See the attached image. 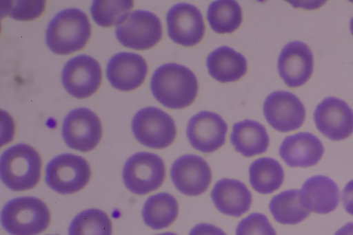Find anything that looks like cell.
<instances>
[{"instance_id":"cell-1","label":"cell","mask_w":353,"mask_h":235,"mask_svg":"<svg viewBox=\"0 0 353 235\" xmlns=\"http://www.w3.org/2000/svg\"><path fill=\"white\" fill-rule=\"evenodd\" d=\"M150 89L154 97L162 105L172 109H181L193 103L199 91V82L189 68L170 63L154 71Z\"/></svg>"},{"instance_id":"cell-2","label":"cell","mask_w":353,"mask_h":235,"mask_svg":"<svg viewBox=\"0 0 353 235\" xmlns=\"http://www.w3.org/2000/svg\"><path fill=\"white\" fill-rule=\"evenodd\" d=\"M90 36L91 25L86 14L77 8H68L50 21L46 41L52 52L66 55L82 49Z\"/></svg>"},{"instance_id":"cell-3","label":"cell","mask_w":353,"mask_h":235,"mask_svg":"<svg viewBox=\"0 0 353 235\" xmlns=\"http://www.w3.org/2000/svg\"><path fill=\"white\" fill-rule=\"evenodd\" d=\"M42 161L32 146L19 144L7 148L0 159V175L11 190L24 191L34 188L41 177Z\"/></svg>"},{"instance_id":"cell-4","label":"cell","mask_w":353,"mask_h":235,"mask_svg":"<svg viewBox=\"0 0 353 235\" xmlns=\"http://www.w3.org/2000/svg\"><path fill=\"white\" fill-rule=\"evenodd\" d=\"M1 223L11 235H37L50 223L46 204L34 197H22L9 201L1 212Z\"/></svg>"},{"instance_id":"cell-5","label":"cell","mask_w":353,"mask_h":235,"mask_svg":"<svg viewBox=\"0 0 353 235\" xmlns=\"http://www.w3.org/2000/svg\"><path fill=\"white\" fill-rule=\"evenodd\" d=\"M91 177L88 162L82 157L64 153L53 158L46 168L48 186L61 194H69L82 190Z\"/></svg>"},{"instance_id":"cell-6","label":"cell","mask_w":353,"mask_h":235,"mask_svg":"<svg viewBox=\"0 0 353 235\" xmlns=\"http://www.w3.org/2000/svg\"><path fill=\"white\" fill-rule=\"evenodd\" d=\"M132 133L141 144L163 149L170 146L176 135L173 118L163 110L148 107L139 110L132 122Z\"/></svg>"},{"instance_id":"cell-7","label":"cell","mask_w":353,"mask_h":235,"mask_svg":"<svg viewBox=\"0 0 353 235\" xmlns=\"http://www.w3.org/2000/svg\"><path fill=\"white\" fill-rule=\"evenodd\" d=\"M165 177L164 161L154 153H137L127 160L123 167V179L126 188L138 195L156 190Z\"/></svg>"},{"instance_id":"cell-8","label":"cell","mask_w":353,"mask_h":235,"mask_svg":"<svg viewBox=\"0 0 353 235\" xmlns=\"http://www.w3.org/2000/svg\"><path fill=\"white\" fill-rule=\"evenodd\" d=\"M115 34L119 43L128 48L145 50L156 45L163 36L160 19L154 13L135 10L119 24Z\"/></svg>"},{"instance_id":"cell-9","label":"cell","mask_w":353,"mask_h":235,"mask_svg":"<svg viewBox=\"0 0 353 235\" xmlns=\"http://www.w3.org/2000/svg\"><path fill=\"white\" fill-rule=\"evenodd\" d=\"M102 133L99 118L87 108L72 110L63 120L62 135L65 144L80 152L94 149L101 141Z\"/></svg>"},{"instance_id":"cell-10","label":"cell","mask_w":353,"mask_h":235,"mask_svg":"<svg viewBox=\"0 0 353 235\" xmlns=\"http://www.w3.org/2000/svg\"><path fill=\"white\" fill-rule=\"evenodd\" d=\"M101 80L99 63L92 56L85 54L70 59L61 74L62 84L67 92L79 99L93 95L99 89Z\"/></svg>"},{"instance_id":"cell-11","label":"cell","mask_w":353,"mask_h":235,"mask_svg":"<svg viewBox=\"0 0 353 235\" xmlns=\"http://www.w3.org/2000/svg\"><path fill=\"white\" fill-rule=\"evenodd\" d=\"M263 114L268 123L280 132L298 129L304 122L305 109L294 94L286 91L271 93L263 103Z\"/></svg>"},{"instance_id":"cell-12","label":"cell","mask_w":353,"mask_h":235,"mask_svg":"<svg viewBox=\"0 0 353 235\" xmlns=\"http://www.w3.org/2000/svg\"><path fill=\"white\" fill-rule=\"evenodd\" d=\"M168 34L176 44L192 47L201 41L205 23L200 10L194 5L180 3L174 5L166 15Z\"/></svg>"},{"instance_id":"cell-13","label":"cell","mask_w":353,"mask_h":235,"mask_svg":"<svg viewBox=\"0 0 353 235\" xmlns=\"http://www.w3.org/2000/svg\"><path fill=\"white\" fill-rule=\"evenodd\" d=\"M314 121L317 129L331 140L345 139L353 133V110L335 97L326 98L316 106Z\"/></svg>"},{"instance_id":"cell-14","label":"cell","mask_w":353,"mask_h":235,"mask_svg":"<svg viewBox=\"0 0 353 235\" xmlns=\"http://www.w3.org/2000/svg\"><path fill=\"white\" fill-rule=\"evenodd\" d=\"M170 176L175 188L187 196H199L210 185L212 171L207 161L196 155H184L172 164Z\"/></svg>"},{"instance_id":"cell-15","label":"cell","mask_w":353,"mask_h":235,"mask_svg":"<svg viewBox=\"0 0 353 235\" xmlns=\"http://www.w3.org/2000/svg\"><path fill=\"white\" fill-rule=\"evenodd\" d=\"M228 124L219 114L202 111L188 121L186 134L190 145L204 153H213L225 142Z\"/></svg>"},{"instance_id":"cell-16","label":"cell","mask_w":353,"mask_h":235,"mask_svg":"<svg viewBox=\"0 0 353 235\" xmlns=\"http://www.w3.org/2000/svg\"><path fill=\"white\" fill-rule=\"evenodd\" d=\"M313 54L309 47L301 41L288 43L278 59L279 74L289 87L303 85L313 71Z\"/></svg>"},{"instance_id":"cell-17","label":"cell","mask_w":353,"mask_h":235,"mask_svg":"<svg viewBox=\"0 0 353 235\" xmlns=\"http://www.w3.org/2000/svg\"><path fill=\"white\" fill-rule=\"evenodd\" d=\"M148 69L147 63L141 55L123 52L116 54L110 59L106 76L114 88L129 91L143 83Z\"/></svg>"},{"instance_id":"cell-18","label":"cell","mask_w":353,"mask_h":235,"mask_svg":"<svg viewBox=\"0 0 353 235\" xmlns=\"http://www.w3.org/2000/svg\"><path fill=\"white\" fill-rule=\"evenodd\" d=\"M279 152L288 166L307 168L319 161L323 155L324 148L321 140L314 135L301 132L286 137Z\"/></svg>"},{"instance_id":"cell-19","label":"cell","mask_w":353,"mask_h":235,"mask_svg":"<svg viewBox=\"0 0 353 235\" xmlns=\"http://www.w3.org/2000/svg\"><path fill=\"white\" fill-rule=\"evenodd\" d=\"M211 198L219 211L235 217L247 212L252 201V194L243 182L228 178L215 183L211 191Z\"/></svg>"},{"instance_id":"cell-20","label":"cell","mask_w":353,"mask_h":235,"mask_svg":"<svg viewBox=\"0 0 353 235\" xmlns=\"http://www.w3.org/2000/svg\"><path fill=\"white\" fill-rule=\"evenodd\" d=\"M301 198L304 206L317 214L334 211L339 201V190L336 183L323 175L307 179L302 186Z\"/></svg>"},{"instance_id":"cell-21","label":"cell","mask_w":353,"mask_h":235,"mask_svg":"<svg viewBox=\"0 0 353 235\" xmlns=\"http://www.w3.org/2000/svg\"><path fill=\"white\" fill-rule=\"evenodd\" d=\"M230 142L236 151L244 157H250L266 152L270 137L261 123L245 120L233 125Z\"/></svg>"},{"instance_id":"cell-22","label":"cell","mask_w":353,"mask_h":235,"mask_svg":"<svg viewBox=\"0 0 353 235\" xmlns=\"http://www.w3.org/2000/svg\"><path fill=\"white\" fill-rule=\"evenodd\" d=\"M210 75L220 82H235L247 72L245 58L228 46H221L212 52L207 58Z\"/></svg>"},{"instance_id":"cell-23","label":"cell","mask_w":353,"mask_h":235,"mask_svg":"<svg viewBox=\"0 0 353 235\" xmlns=\"http://www.w3.org/2000/svg\"><path fill=\"white\" fill-rule=\"evenodd\" d=\"M178 213L177 200L167 192L150 196L142 210L144 223L153 230L168 227L176 220Z\"/></svg>"},{"instance_id":"cell-24","label":"cell","mask_w":353,"mask_h":235,"mask_svg":"<svg viewBox=\"0 0 353 235\" xmlns=\"http://www.w3.org/2000/svg\"><path fill=\"white\" fill-rule=\"evenodd\" d=\"M250 183L257 192L268 194L277 190L284 180V171L280 163L271 157L254 161L249 168Z\"/></svg>"},{"instance_id":"cell-25","label":"cell","mask_w":353,"mask_h":235,"mask_svg":"<svg viewBox=\"0 0 353 235\" xmlns=\"http://www.w3.org/2000/svg\"><path fill=\"white\" fill-rule=\"evenodd\" d=\"M269 208L274 220L285 225L297 224L310 215L299 190H288L276 194L270 201Z\"/></svg>"},{"instance_id":"cell-26","label":"cell","mask_w":353,"mask_h":235,"mask_svg":"<svg viewBox=\"0 0 353 235\" xmlns=\"http://www.w3.org/2000/svg\"><path fill=\"white\" fill-rule=\"evenodd\" d=\"M207 19L210 27L215 32L221 34H231L242 23V10L236 1H214L208 6Z\"/></svg>"},{"instance_id":"cell-27","label":"cell","mask_w":353,"mask_h":235,"mask_svg":"<svg viewBox=\"0 0 353 235\" xmlns=\"http://www.w3.org/2000/svg\"><path fill=\"white\" fill-rule=\"evenodd\" d=\"M112 224L108 214L99 209L85 210L72 221L68 235H112Z\"/></svg>"},{"instance_id":"cell-28","label":"cell","mask_w":353,"mask_h":235,"mask_svg":"<svg viewBox=\"0 0 353 235\" xmlns=\"http://www.w3.org/2000/svg\"><path fill=\"white\" fill-rule=\"evenodd\" d=\"M132 1H94L90 8L95 23L101 27L119 25L129 15Z\"/></svg>"},{"instance_id":"cell-29","label":"cell","mask_w":353,"mask_h":235,"mask_svg":"<svg viewBox=\"0 0 353 235\" xmlns=\"http://www.w3.org/2000/svg\"><path fill=\"white\" fill-rule=\"evenodd\" d=\"M236 235H276V233L265 214L254 212L239 222Z\"/></svg>"},{"instance_id":"cell-30","label":"cell","mask_w":353,"mask_h":235,"mask_svg":"<svg viewBox=\"0 0 353 235\" xmlns=\"http://www.w3.org/2000/svg\"><path fill=\"white\" fill-rule=\"evenodd\" d=\"M8 8V14L19 21H30L39 18L44 12V1H17Z\"/></svg>"},{"instance_id":"cell-31","label":"cell","mask_w":353,"mask_h":235,"mask_svg":"<svg viewBox=\"0 0 353 235\" xmlns=\"http://www.w3.org/2000/svg\"><path fill=\"white\" fill-rule=\"evenodd\" d=\"M189 235H227L219 227L209 223H200L194 226Z\"/></svg>"},{"instance_id":"cell-32","label":"cell","mask_w":353,"mask_h":235,"mask_svg":"<svg viewBox=\"0 0 353 235\" xmlns=\"http://www.w3.org/2000/svg\"><path fill=\"white\" fill-rule=\"evenodd\" d=\"M341 199L346 212L353 215V180L350 181L343 189Z\"/></svg>"},{"instance_id":"cell-33","label":"cell","mask_w":353,"mask_h":235,"mask_svg":"<svg viewBox=\"0 0 353 235\" xmlns=\"http://www.w3.org/2000/svg\"><path fill=\"white\" fill-rule=\"evenodd\" d=\"M334 235H353V223L350 222L339 229Z\"/></svg>"},{"instance_id":"cell-34","label":"cell","mask_w":353,"mask_h":235,"mask_svg":"<svg viewBox=\"0 0 353 235\" xmlns=\"http://www.w3.org/2000/svg\"><path fill=\"white\" fill-rule=\"evenodd\" d=\"M350 32H351L352 34L353 35V17L352 18L350 23Z\"/></svg>"},{"instance_id":"cell-35","label":"cell","mask_w":353,"mask_h":235,"mask_svg":"<svg viewBox=\"0 0 353 235\" xmlns=\"http://www.w3.org/2000/svg\"><path fill=\"white\" fill-rule=\"evenodd\" d=\"M156 235H178V234L173 233V232H165V233L159 234H156Z\"/></svg>"}]
</instances>
